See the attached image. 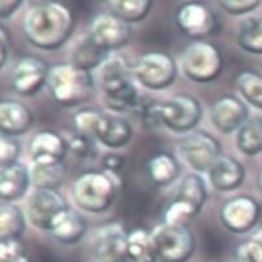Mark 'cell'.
<instances>
[{"label": "cell", "instance_id": "obj_1", "mask_svg": "<svg viewBox=\"0 0 262 262\" xmlns=\"http://www.w3.org/2000/svg\"><path fill=\"white\" fill-rule=\"evenodd\" d=\"M74 30V18L69 9L60 3L38 4L24 18L26 39L35 48L55 51L69 40Z\"/></svg>", "mask_w": 262, "mask_h": 262}, {"label": "cell", "instance_id": "obj_2", "mask_svg": "<svg viewBox=\"0 0 262 262\" xmlns=\"http://www.w3.org/2000/svg\"><path fill=\"white\" fill-rule=\"evenodd\" d=\"M47 87L53 100L64 108L82 105L95 92L92 73L76 67L73 62L51 68Z\"/></svg>", "mask_w": 262, "mask_h": 262}, {"label": "cell", "instance_id": "obj_3", "mask_svg": "<svg viewBox=\"0 0 262 262\" xmlns=\"http://www.w3.org/2000/svg\"><path fill=\"white\" fill-rule=\"evenodd\" d=\"M104 104L115 113H130L139 106V94L127 65L120 57L109 59L99 69Z\"/></svg>", "mask_w": 262, "mask_h": 262}, {"label": "cell", "instance_id": "obj_4", "mask_svg": "<svg viewBox=\"0 0 262 262\" xmlns=\"http://www.w3.org/2000/svg\"><path fill=\"white\" fill-rule=\"evenodd\" d=\"M117 183L111 173L87 170L73 183L72 195L79 209L92 214L106 212L117 196Z\"/></svg>", "mask_w": 262, "mask_h": 262}, {"label": "cell", "instance_id": "obj_5", "mask_svg": "<svg viewBox=\"0 0 262 262\" xmlns=\"http://www.w3.org/2000/svg\"><path fill=\"white\" fill-rule=\"evenodd\" d=\"M207 183L199 174H187L179 183L173 199L167 204L164 214V223L183 225L196 217L207 201Z\"/></svg>", "mask_w": 262, "mask_h": 262}, {"label": "cell", "instance_id": "obj_6", "mask_svg": "<svg viewBox=\"0 0 262 262\" xmlns=\"http://www.w3.org/2000/svg\"><path fill=\"white\" fill-rule=\"evenodd\" d=\"M184 76L196 83H209L223 72V56L217 46L209 42H193L181 56Z\"/></svg>", "mask_w": 262, "mask_h": 262}, {"label": "cell", "instance_id": "obj_7", "mask_svg": "<svg viewBox=\"0 0 262 262\" xmlns=\"http://www.w3.org/2000/svg\"><path fill=\"white\" fill-rule=\"evenodd\" d=\"M160 125L177 134H188L195 131L203 117V108L195 96L178 94L164 103L157 104Z\"/></svg>", "mask_w": 262, "mask_h": 262}, {"label": "cell", "instance_id": "obj_8", "mask_svg": "<svg viewBox=\"0 0 262 262\" xmlns=\"http://www.w3.org/2000/svg\"><path fill=\"white\" fill-rule=\"evenodd\" d=\"M151 234L160 262H187L195 252V236L183 225L162 222Z\"/></svg>", "mask_w": 262, "mask_h": 262}, {"label": "cell", "instance_id": "obj_9", "mask_svg": "<svg viewBox=\"0 0 262 262\" xmlns=\"http://www.w3.org/2000/svg\"><path fill=\"white\" fill-rule=\"evenodd\" d=\"M134 77L144 89L162 91L174 83L178 73L176 60L165 52H147L137 60Z\"/></svg>", "mask_w": 262, "mask_h": 262}, {"label": "cell", "instance_id": "obj_10", "mask_svg": "<svg viewBox=\"0 0 262 262\" xmlns=\"http://www.w3.org/2000/svg\"><path fill=\"white\" fill-rule=\"evenodd\" d=\"M179 156L198 173H208L222 156L221 143L212 134L195 130L184 135L178 143Z\"/></svg>", "mask_w": 262, "mask_h": 262}, {"label": "cell", "instance_id": "obj_11", "mask_svg": "<svg viewBox=\"0 0 262 262\" xmlns=\"http://www.w3.org/2000/svg\"><path fill=\"white\" fill-rule=\"evenodd\" d=\"M176 24L182 34L195 42H203L205 38L215 35L221 25L217 14L207 4L190 2L177 9Z\"/></svg>", "mask_w": 262, "mask_h": 262}, {"label": "cell", "instance_id": "obj_12", "mask_svg": "<svg viewBox=\"0 0 262 262\" xmlns=\"http://www.w3.org/2000/svg\"><path fill=\"white\" fill-rule=\"evenodd\" d=\"M69 208L64 196L57 190H35L26 208L29 222L40 231H51L53 223Z\"/></svg>", "mask_w": 262, "mask_h": 262}, {"label": "cell", "instance_id": "obj_13", "mask_svg": "<svg viewBox=\"0 0 262 262\" xmlns=\"http://www.w3.org/2000/svg\"><path fill=\"white\" fill-rule=\"evenodd\" d=\"M261 208L259 204L249 196H235L223 204L220 218L225 229L236 235L252 231L258 222Z\"/></svg>", "mask_w": 262, "mask_h": 262}, {"label": "cell", "instance_id": "obj_14", "mask_svg": "<svg viewBox=\"0 0 262 262\" xmlns=\"http://www.w3.org/2000/svg\"><path fill=\"white\" fill-rule=\"evenodd\" d=\"M50 69L45 60L35 56H25L12 69V87L21 96L30 98L47 86Z\"/></svg>", "mask_w": 262, "mask_h": 262}, {"label": "cell", "instance_id": "obj_15", "mask_svg": "<svg viewBox=\"0 0 262 262\" xmlns=\"http://www.w3.org/2000/svg\"><path fill=\"white\" fill-rule=\"evenodd\" d=\"M89 35L101 48L111 52L127 45L131 38V28L116 14L101 13L92 20Z\"/></svg>", "mask_w": 262, "mask_h": 262}, {"label": "cell", "instance_id": "obj_16", "mask_svg": "<svg viewBox=\"0 0 262 262\" xmlns=\"http://www.w3.org/2000/svg\"><path fill=\"white\" fill-rule=\"evenodd\" d=\"M68 152L67 140L52 130L39 131L29 142V154L33 165H62Z\"/></svg>", "mask_w": 262, "mask_h": 262}, {"label": "cell", "instance_id": "obj_17", "mask_svg": "<svg viewBox=\"0 0 262 262\" xmlns=\"http://www.w3.org/2000/svg\"><path fill=\"white\" fill-rule=\"evenodd\" d=\"M210 120L221 134H232L249 120V109L246 103L236 96H221L213 104Z\"/></svg>", "mask_w": 262, "mask_h": 262}, {"label": "cell", "instance_id": "obj_18", "mask_svg": "<svg viewBox=\"0 0 262 262\" xmlns=\"http://www.w3.org/2000/svg\"><path fill=\"white\" fill-rule=\"evenodd\" d=\"M94 252L99 262H130L127 234L118 223H109L96 232Z\"/></svg>", "mask_w": 262, "mask_h": 262}, {"label": "cell", "instance_id": "obj_19", "mask_svg": "<svg viewBox=\"0 0 262 262\" xmlns=\"http://www.w3.org/2000/svg\"><path fill=\"white\" fill-rule=\"evenodd\" d=\"M208 176L212 187L218 192H232L244 183L246 169L235 157L222 155L210 167Z\"/></svg>", "mask_w": 262, "mask_h": 262}, {"label": "cell", "instance_id": "obj_20", "mask_svg": "<svg viewBox=\"0 0 262 262\" xmlns=\"http://www.w3.org/2000/svg\"><path fill=\"white\" fill-rule=\"evenodd\" d=\"M34 123V115L21 101L6 99L0 103V130L2 135L20 137L26 134Z\"/></svg>", "mask_w": 262, "mask_h": 262}, {"label": "cell", "instance_id": "obj_21", "mask_svg": "<svg viewBox=\"0 0 262 262\" xmlns=\"http://www.w3.org/2000/svg\"><path fill=\"white\" fill-rule=\"evenodd\" d=\"M31 184L30 169L21 162L2 166L0 171V199L2 203H14L28 192Z\"/></svg>", "mask_w": 262, "mask_h": 262}, {"label": "cell", "instance_id": "obj_22", "mask_svg": "<svg viewBox=\"0 0 262 262\" xmlns=\"http://www.w3.org/2000/svg\"><path fill=\"white\" fill-rule=\"evenodd\" d=\"M87 232V222L83 215L69 207L53 223L50 234L56 242L62 246H74L78 244Z\"/></svg>", "mask_w": 262, "mask_h": 262}, {"label": "cell", "instance_id": "obj_23", "mask_svg": "<svg viewBox=\"0 0 262 262\" xmlns=\"http://www.w3.org/2000/svg\"><path fill=\"white\" fill-rule=\"evenodd\" d=\"M94 138L105 147L120 149L130 143L133 138V127L125 118L104 115Z\"/></svg>", "mask_w": 262, "mask_h": 262}, {"label": "cell", "instance_id": "obj_24", "mask_svg": "<svg viewBox=\"0 0 262 262\" xmlns=\"http://www.w3.org/2000/svg\"><path fill=\"white\" fill-rule=\"evenodd\" d=\"M181 166L176 157L169 152H159L147 162V174L149 181L159 187L170 186L179 177Z\"/></svg>", "mask_w": 262, "mask_h": 262}, {"label": "cell", "instance_id": "obj_25", "mask_svg": "<svg viewBox=\"0 0 262 262\" xmlns=\"http://www.w3.org/2000/svg\"><path fill=\"white\" fill-rule=\"evenodd\" d=\"M109 57V52L101 48L91 36H86L73 52V64L87 72L100 69Z\"/></svg>", "mask_w": 262, "mask_h": 262}, {"label": "cell", "instance_id": "obj_26", "mask_svg": "<svg viewBox=\"0 0 262 262\" xmlns=\"http://www.w3.org/2000/svg\"><path fill=\"white\" fill-rule=\"evenodd\" d=\"M26 221L20 207L13 203H2L0 207V242L20 240L25 234Z\"/></svg>", "mask_w": 262, "mask_h": 262}, {"label": "cell", "instance_id": "obj_27", "mask_svg": "<svg viewBox=\"0 0 262 262\" xmlns=\"http://www.w3.org/2000/svg\"><path fill=\"white\" fill-rule=\"evenodd\" d=\"M127 257L130 262H157L152 234L144 229H134L127 234Z\"/></svg>", "mask_w": 262, "mask_h": 262}, {"label": "cell", "instance_id": "obj_28", "mask_svg": "<svg viewBox=\"0 0 262 262\" xmlns=\"http://www.w3.org/2000/svg\"><path fill=\"white\" fill-rule=\"evenodd\" d=\"M236 145L246 156L262 154V118H249L236 131Z\"/></svg>", "mask_w": 262, "mask_h": 262}, {"label": "cell", "instance_id": "obj_29", "mask_svg": "<svg viewBox=\"0 0 262 262\" xmlns=\"http://www.w3.org/2000/svg\"><path fill=\"white\" fill-rule=\"evenodd\" d=\"M237 45L252 55H262V17H249L242 23Z\"/></svg>", "mask_w": 262, "mask_h": 262}, {"label": "cell", "instance_id": "obj_30", "mask_svg": "<svg viewBox=\"0 0 262 262\" xmlns=\"http://www.w3.org/2000/svg\"><path fill=\"white\" fill-rule=\"evenodd\" d=\"M112 13L120 17L121 20L130 24L140 23L149 14L152 2L149 0H117L109 2Z\"/></svg>", "mask_w": 262, "mask_h": 262}, {"label": "cell", "instance_id": "obj_31", "mask_svg": "<svg viewBox=\"0 0 262 262\" xmlns=\"http://www.w3.org/2000/svg\"><path fill=\"white\" fill-rule=\"evenodd\" d=\"M236 87L249 105L262 109V74L252 70L242 72L237 76Z\"/></svg>", "mask_w": 262, "mask_h": 262}, {"label": "cell", "instance_id": "obj_32", "mask_svg": "<svg viewBox=\"0 0 262 262\" xmlns=\"http://www.w3.org/2000/svg\"><path fill=\"white\" fill-rule=\"evenodd\" d=\"M30 176L31 184L35 190H57L65 177V166L64 164L53 166L33 165Z\"/></svg>", "mask_w": 262, "mask_h": 262}, {"label": "cell", "instance_id": "obj_33", "mask_svg": "<svg viewBox=\"0 0 262 262\" xmlns=\"http://www.w3.org/2000/svg\"><path fill=\"white\" fill-rule=\"evenodd\" d=\"M236 262H262V227L237 246L235 252Z\"/></svg>", "mask_w": 262, "mask_h": 262}, {"label": "cell", "instance_id": "obj_34", "mask_svg": "<svg viewBox=\"0 0 262 262\" xmlns=\"http://www.w3.org/2000/svg\"><path fill=\"white\" fill-rule=\"evenodd\" d=\"M104 115L105 113H103L99 109L82 108L76 112V115L73 117V125L76 127L77 133L94 138V134H95L96 128H98Z\"/></svg>", "mask_w": 262, "mask_h": 262}, {"label": "cell", "instance_id": "obj_35", "mask_svg": "<svg viewBox=\"0 0 262 262\" xmlns=\"http://www.w3.org/2000/svg\"><path fill=\"white\" fill-rule=\"evenodd\" d=\"M68 151L79 159H92L98 155L96 149V139L90 135L77 133L68 142Z\"/></svg>", "mask_w": 262, "mask_h": 262}, {"label": "cell", "instance_id": "obj_36", "mask_svg": "<svg viewBox=\"0 0 262 262\" xmlns=\"http://www.w3.org/2000/svg\"><path fill=\"white\" fill-rule=\"evenodd\" d=\"M0 262H31L21 240L0 242Z\"/></svg>", "mask_w": 262, "mask_h": 262}, {"label": "cell", "instance_id": "obj_37", "mask_svg": "<svg viewBox=\"0 0 262 262\" xmlns=\"http://www.w3.org/2000/svg\"><path fill=\"white\" fill-rule=\"evenodd\" d=\"M21 154V145L16 138L2 135L0 139V165L8 166V165L18 162V157Z\"/></svg>", "mask_w": 262, "mask_h": 262}, {"label": "cell", "instance_id": "obj_38", "mask_svg": "<svg viewBox=\"0 0 262 262\" xmlns=\"http://www.w3.org/2000/svg\"><path fill=\"white\" fill-rule=\"evenodd\" d=\"M259 3L261 2H258V0H243V2L226 0V2H221L220 6L230 16H243V14L251 13L254 9L258 8Z\"/></svg>", "mask_w": 262, "mask_h": 262}, {"label": "cell", "instance_id": "obj_39", "mask_svg": "<svg viewBox=\"0 0 262 262\" xmlns=\"http://www.w3.org/2000/svg\"><path fill=\"white\" fill-rule=\"evenodd\" d=\"M101 164H103V167L108 173H117L125 165V159H123L122 155L108 154L104 156Z\"/></svg>", "mask_w": 262, "mask_h": 262}, {"label": "cell", "instance_id": "obj_40", "mask_svg": "<svg viewBox=\"0 0 262 262\" xmlns=\"http://www.w3.org/2000/svg\"><path fill=\"white\" fill-rule=\"evenodd\" d=\"M23 2L17 0V2H2L0 4V13H2V18L7 20L11 16L16 13V11L21 7Z\"/></svg>", "mask_w": 262, "mask_h": 262}, {"label": "cell", "instance_id": "obj_41", "mask_svg": "<svg viewBox=\"0 0 262 262\" xmlns=\"http://www.w3.org/2000/svg\"><path fill=\"white\" fill-rule=\"evenodd\" d=\"M8 43H9V33L3 25H2V60H0V65L2 68L7 64L8 60Z\"/></svg>", "mask_w": 262, "mask_h": 262}, {"label": "cell", "instance_id": "obj_42", "mask_svg": "<svg viewBox=\"0 0 262 262\" xmlns=\"http://www.w3.org/2000/svg\"><path fill=\"white\" fill-rule=\"evenodd\" d=\"M257 187H258V191L262 195V167L259 169L258 174H257Z\"/></svg>", "mask_w": 262, "mask_h": 262}]
</instances>
